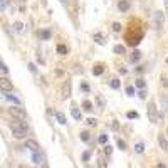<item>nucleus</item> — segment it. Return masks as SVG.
Masks as SVG:
<instances>
[{"mask_svg": "<svg viewBox=\"0 0 168 168\" xmlns=\"http://www.w3.org/2000/svg\"><path fill=\"white\" fill-rule=\"evenodd\" d=\"M10 129H12V135L17 139L27 138V135H30V128L27 126L25 121H20V119H14L10 123Z\"/></svg>", "mask_w": 168, "mask_h": 168, "instance_id": "f257e3e1", "label": "nucleus"}, {"mask_svg": "<svg viewBox=\"0 0 168 168\" xmlns=\"http://www.w3.org/2000/svg\"><path fill=\"white\" fill-rule=\"evenodd\" d=\"M71 91H72V82H71V79H66L64 81V84H62V89H61V96H62V99L69 98Z\"/></svg>", "mask_w": 168, "mask_h": 168, "instance_id": "f03ea898", "label": "nucleus"}, {"mask_svg": "<svg viewBox=\"0 0 168 168\" xmlns=\"http://www.w3.org/2000/svg\"><path fill=\"white\" fill-rule=\"evenodd\" d=\"M9 113L14 116V118H17V119H20V121H24L25 119V111L22 108H19V106H14V108H9Z\"/></svg>", "mask_w": 168, "mask_h": 168, "instance_id": "7ed1b4c3", "label": "nucleus"}, {"mask_svg": "<svg viewBox=\"0 0 168 168\" xmlns=\"http://www.w3.org/2000/svg\"><path fill=\"white\" fill-rule=\"evenodd\" d=\"M148 118L151 123H158L160 114L156 113V108H155V103H150L148 104Z\"/></svg>", "mask_w": 168, "mask_h": 168, "instance_id": "20e7f679", "label": "nucleus"}, {"mask_svg": "<svg viewBox=\"0 0 168 168\" xmlns=\"http://www.w3.org/2000/svg\"><path fill=\"white\" fill-rule=\"evenodd\" d=\"M0 89H2L3 93H10V91L14 89V84H12L7 78H0Z\"/></svg>", "mask_w": 168, "mask_h": 168, "instance_id": "39448f33", "label": "nucleus"}, {"mask_svg": "<svg viewBox=\"0 0 168 168\" xmlns=\"http://www.w3.org/2000/svg\"><path fill=\"white\" fill-rule=\"evenodd\" d=\"M44 153H40V151H35L34 155H32V161L35 163V165H42L44 163Z\"/></svg>", "mask_w": 168, "mask_h": 168, "instance_id": "423d86ee", "label": "nucleus"}, {"mask_svg": "<svg viewBox=\"0 0 168 168\" xmlns=\"http://www.w3.org/2000/svg\"><path fill=\"white\" fill-rule=\"evenodd\" d=\"M25 148L32 150V151L35 153V151H39V145H37L34 139H27V141H25Z\"/></svg>", "mask_w": 168, "mask_h": 168, "instance_id": "0eeeda50", "label": "nucleus"}, {"mask_svg": "<svg viewBox=\"0 0 168 168\" xmlns=\"http://www.w3.org/2000/svg\"><path fill=\"white\" fill-rule=\"evenodd\" d=\"M118 9L121 12H128L129 10V0H119L118 2Z\"/></svg>", "mask_w": 168, "mask_h": 168, "instance_id": "6e6552de", "label": "nucleus"}, {"mask_svg": "<svg viewBox=\"0 0 168 168\" xmlns=\"http://www.w3.org/2000/svg\"><path fill=\"white\" fill-rule=\"evenodd\" d=\"M71 114H72V118H74V119H78V121H79V119H81V109L74 104V106L71 108Z\"/></svg>", "mask_w": 168, "mask_h": 168, "instance_id": "1a4fd4ad", "label": "nucleus"}, {"mask_svg": "<svg viewBox=\"0 0 168 168\" xmlns=\"http://www.w3.org/2000/svg\"><path fill=\"white\" fill-rule=\"evenodd\" d=\"M158 143H160V146H161V150H165V151L168 150V141H167V138H165L163 135H160L158 136Z\"/></svg>", "mask_w": 168, "mask_h": 168, "instance_id": "9d476101", "label": "nucleus"}, {"mask_svg": "<svg viewBox=\"0 0 168 168\" xmlns=\"http://www.w3.org/2000/svg\"><path fill=\"white\" fill-rule=\"evenodd\" d=\"M103 72H104V66H103V64H96L94 69H93V74H94V76H101Z\"/></svg>", "mask_w": 168, "mask_h": 168, "instance_id": "9b49d317", "label": "nucleus"}, {"mask_svg": "<svg viewBox=\"0 0 168 168\" xmlns=\"http://www.w3.org/2000/svg\"><path fill=\"white\" fill-rule=\"evenodd\" d=\"M94 40H96V44H99V46H101V44H106L104 35H103V34H99V32H96V34H94Z\"/></svg>", "mask_w": 168, "mask_h": 168, "instance_id": "f8f14e48", "label": "nucleus"}, {"mask_svg": "<svg viewBox=\"0 0 168 168\" xmlns=\"http://www.w3.org/2000/svg\"><path fill=\"white\" fill-rule=\"evenodd\" d=\"M155 22H156V27H161L163 25V14L161 12H156V15H155Z\"/></svg>", "mask_w": 168, "mask_h": 168, "instance_id": "ddd939ff", "label": "nucleus"}, {"mask_svg": "<svg viewBox=\"0 0 168 168\" xmlns=\"http://www.w3.org/2000/svg\"><path fill=\"white\" fill-rule=\"evenodd\" d=\"M69 52V47L67 46H62V44H59L57 46V54H61V56H66Z\"/></svg>", "mask_w": 168, "mask_h": 168, "instance_id": "4468645a", "label": "nucleus"}, {"mask_svg": "<svg viewBox=\"0 0 168 168\" xmlns=\"http://www.w3.org/2000/svg\"><path fill=\"white\" fill-rule=\"evenodd\" d=\"M56 118H57V123H59V124H66V123H67V121H66V116H64L61 111H56Z\"/></svg>", "mask_w": 168, "mask_h": 168, "instance_id": "2eb2a0df", "label": "nucleus"}, {"mask_svg": "<svg viewBox=\"0 0 168 168\" xmlns=\"http://www.w3.org/2000/svg\"><path fill=\"white\" fill-rule=\"evenodd\" d=\"M5 99H9L10 103H14L15 106H19V104H20V99L15 98V96H12V94H5Z\"/></svg>", "mask_w": 168, "mask_h": 168, "instance_id": "dca6fc26", "label": "nucleus"}, {"mask_svg": "<svg viewBox=\"0 0 168 168\" xmlns=\"http://www.w3.org/2000/svg\"><path fill=\"white\" fill-rule=\"evenodd\" d=\"M139 59H141V52H139V50H135L133 56L129 57V62H136V61H139Z\"/></svg>", "mask_w": 168, "mask_h": 168, "instance_id": "f3484780", "label": "nucleus"}, {"mask_svg": "<svg viewBox=\"0 0 168 168\" xmlns=\"http://www.w3.org/2000/svg\"><path fill=\"white\" fill-rule=\"evenodd\" d=\"M39 35H40V39H42V40H49L50 39V32H49V30H40Z\"/></svg>", "mask_w": 168, "mask_h": 168, "instance_id": "a211bd4d", "label": "nucleus"}, {"mask_svg": "<svg viewBox=\"0 0 168 168\" xmlns=\"http://www.w3.org/2000/svg\"><path fill=\"white\" fill-rule=\"evenodd\" d=\"M161 108L165 109V111H168V94L161 96Z\"/></svg>", "mask_w": 168, "mask_h": 168, "instance_id": "6ab92c4d", "label": "nucleus"}, {"mask_svg": "<svg viewBox=\"0 0 168 168\" xmlns=\"http://www.w3.org/2000/svg\"><path fill=\"white\" fill-rule=\"evenodd\" d=\"M82 109H86V111H93V103L91 101H82Z\"/></svg>", "mask_w": 168, "mask_h": 168, "instance_id": "aec40b11", "label": "nucleus"}, {"mask_svg": "<svg viewBox=\"0 0 168 168\" xmlns=\"http://www.w3.org/2000/svg\"><path fill=\"white\" fill-rule=\"evenodd\" d=\"M81 139H82L84 143H89V139H91V135H89L88 131H82V133H81Z\"/></svg>", "mask_w": 168, "mask_h": 168, "instance_id": "412c9836", "label": "nucleus"}, {"mask_svg": "<svg viewBox=\"0 0 168 168\" xmlns=\"http://www.w3.org/2000/svg\"><path fill=\"white\" fill-rule=\"evenodd\" d=\"M135 151H136V153H143V151H145V145H143L141 141L136 143V145H135Z\"/></svg>", "mask_w": 168, "mask_h": 168, "instance_id": "4be33fe9", "label": "nucleus"}, {"mask_svg": "<svg viewBox=\"0 0 168 168\" xmlns=\"http://www.w3.org/2000/svg\"><path fill=\"white\" fill-rule=\"evenodd\" d=\"M109 86H111L113 89H118L119 86H121V82H119L118 79H111V81H109Z\"/></svg>", "mask_w": 168, "mask_h": 168, "instance_id": "5701e85b", "label": "nucleus"}, {"mask_svg": "<svg viewBox=\"0 0 168 168\" xmlns=\"http://www.w3.org/2000/svg\"><path fill=\"white\" fill-rule=\"evenodd\" d=\"M114 54H119V56H123V54H124V47H123V46H114Z\"/></svg>", "mask_w": 168, "mask_h": 168, "instance_id": "b1692460", "label": "nucleus"}, {"mask_svg": "<svg viewBox=\"0 0 168 168\" xmlns=\"http://www.w3.org/2000/svg\"><path fill=\"white\" fill-rule=\"evenodd\" d=\"M7 72H9V67L0 61V74H7Z\"/></svg>", "mask_w": 168, "mask_h": 168, "instance_id": "393cba45", "label": "nucleus"}, {"mask_svg": "<svg viewBox=\"0 0 168 168\" xmlns=\"http://www.w3.org/2000/svg\"><path fill=\"white\" fill-rule=\"evenodd\" d=\"M99 143L101 145H106L108 143V135H99Z\"/></svg>", "mask_w": 168, "mask_h": 168, "instance_id": "a878e982", "label": "nucleus"}, {"mask_svg": "<svg viewBox=\"0 0 168 168\" xmlns=\"http://www.w3.org/2000/svg\"><path fill=\"white\" fill-rule=\"evenodd\" d=\"M86 124H88V126H96V119L94 118H88L86 119Z\"/></svg>", "mask_w": 168, "mask_h": 168, "instance_id": "bb28decb", "label": "nucleus"}, {"mask_svg": "<svg viewBox=\"0 0 168 168\" xmlns=\"http://www.w3.org/2000/svg\"><path fill=\"white\" fill-rule=\"evenodd\" d=\"M9 5V0H0V10H5Z\"/></svg>", "mask_w": 168, "mask_h": 168, "instance_id": "cd10ccee", "label": "nucleus"}, {"mask_svg": "<svg viewBox=\"0 0 168 168\" xmlns=\"http://www.w3.org/2000/svg\"><path fill=\"white\" fill-rule=\"evenodd\" d=\"M136 88L145 89V81H143V79H136Z\"/></svg>", "mask_w": 168, "mask_h": 168, "instance_id": "c85d7f7f", "label": "nucleus"}, {"mask_svg": "<svg viewBox=\"0 0 168 168\" xmlns=\"http://www.w3.org/2000/svg\"><path fill=\"white\" fill-rule=\"evenodd\" d=\"M89 158H91V151H84L82 153V161H88Z\"/></svg>", "mask_w": 168, "mask_h": 168, "instance_id": "c756f323", "label": "nucleus"}, {"mask_svg": "<svg viewBox=\"0 0 168 168\" xmlns=\"http://www.w3.org/2000/svg\"><path fill=\"white\" fill-rule=\"evenodd\" d=\"M126 94H128V96H133V94H135V88H133V86H128V88H126Z\"/></svg>", "mask_w": 168, "mask_h": 168, "instance_id": "7c9ffc66", "label": "nucleus"}, {"mask_svg": "<svg viewBox=\"0 0 168 168\" xmlns=\"http://www.w3.org/2000/svg\"><path fill=\"white\" fill-rule=\"evenodd\" d=\"M104 153H106V155H111V153H113V146H109V145H106V146H104Z\"/></svg>", "mask_w": 168, "mask_h": 168, "instance_id": "2f4dec72", "label": "nucleus"}, {"mask_svg": "<svg viewBox=\"0 0 168 168\" xmlns=\"http://www.w3.org/2000/svg\"><path fill=\"white\" fill-rule=\"evenodd\" d=\"M22 27H24V25H22L20 22H15V24H14V29L17 30V32H20V30H22Z\"/></svg>", "mask_w": 168, "mask_h": 168, "instance_id": "473e14b6", "label": "nucleus"}, {"mask_svg": "<svg viewBox=\"0 0 168 168\" xmlns=\"http://www.w3.org/2000/svg\"><path fill=\"white\" fill-rule=\"evenodd\" d=\"M113 30H114V32H119V30H121V24L114 22V24H113Z\"/></svg>", "mask_w": 168, "mask_h": 168, "instance_id": "72a5a7b5", "label": "nucleus"}, {"mask_svg": "<svg viewBox=\"0 0 168 168\" xmlns=\"http://www.w3.org/2000/svg\"><path fill=\"white\" fill-rule=\"evenodd\" d=\"M71 2H72V0H61V3H62L64 7H67V9H71Z\"/></svg>", "mask_w": 168, "mask_h": 168, "instance_id": "f704fd0d", "label": "nucleus"}, {"mask_svg": "<svg viewBox=\"0 0 168 168\" xmlns=\"http://www.w3.org/2000/svg\"><path fill=\"white\" fill-rule=\"evenodd\" d=\"M118 146H119L121 150H126V143H124L123 139H118Z\"/></svg>", "mask_w": 168, "mask_h": 168, "instance_id": "c9c22d12", "label": "nucleus"}, {"mask_svg": "<svg viewBox=\"0 0 168 168\" xmlns=\"http://www.w3.org/2000/svg\"><path fill=\"white\" fill-rule=\"evenodd\" d=\"M98 167L99 168H108V165H106V161H104V160L101 158V160H99V163H98Z\"/></svg>", "mask_w": 168, "mask_h": 168, "instance_id": "e433bc0d", "label": "nucleus"}, {"mask_svg": "<svg viewBox=\"0 0 168 168\" xmlns=\"http://www.w3.org/2000/svg\"><path fill=\"white\" fill-rule=\"evenodd\" d=\"M128 118H131V119H136V118H138V113L131 111V113H128Z\"/></svg>", "mask_w": 168, "mask_h": 168, "instance_id": "4c0bfd02", "label": "nucleus"}, {"mask_svg": "<svg viewBox=\"0 0 168 168\" xmlns=\"http://www.w3.org/2000/svg\"><path fill=\"white\" fill-rule=\"evenodd\" d=\"M145 96H146V91H145V89H143V91H139V98H145Z\"/></svg>", "mask_w": 168, "mask_h": 168, "instance_id": "58836bf2", "label": "nucleus"}, {"mask_svg": "<svg viewBox=\"0 0 168 168\" xmlns=\"http://www.w3.org/2000/svg\"><path fill=\"white\" fill-rule=\"evenodd\" d=\"M29 69L32 71V72H34V71H35V66H34V64H29Z\"/></svg>", "mask_w": 168, "mask_h": 168, "instance_id": "ea45409f", "label": "nucleus"}, {"mask_svg": "<svg viewBox=\"0 0 168 168\" xmlns=\"http://www.w3.org/2000/svg\"><path fill=\"white\" fill-rule=\"evenodd\" d=\"M158 168H165V165H161V163H160V165H158Z\"/></svg>", "mask_w": 168, "mask_h": 168, "instance_id": "a19ab883", "label": "nucleus"}, {"mask_svg": "<svg viewBox=\"0 0 168 168\" xmlns=\"http://www.w3.org/2000/svg\"><path fill=\"white\" fill-rule=\"evenodd\" d=\"M167 64H168V57H167Z\"/></svg>", "mask_w": 168, "mask_h": 168, "instance_id": "79ce46f5", "label": "nucleus"}, {"mask_svg": "<svg viewBox=\"0 0 168 168\" xmlns=\"http://www.w3.org/2000/svg\"><path fill=\"white\" fill-rule=\"evenodd\" d=\"M20 2H25V0H20Z\"/></svg>", "mask_w": 168, "mask_h": 168, "instance_id": "37998d69", "label": "nucleus"}, {"mask_svg": "<svg viewBox=\"0 0 168 168\" xmlns=\"http://www.w3.org/2000/svg\"><path fill=\"white\" fill-rule=\"evenodd\" d=\"M167 5H168V2H167Z\"/></svg>", "mask_w": 168, "mask_h": 168, "instance_id": "c03bdc74", "label": "nucleus"}]
</instances>
